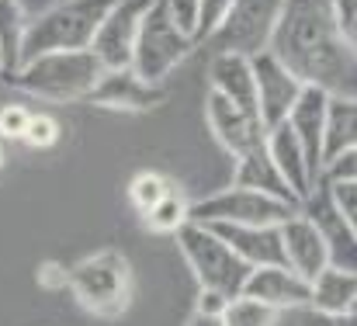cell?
Wrapping results in <instances>:
<instances>
[{"instance_id": "4", "label": "cell", "mask_w": 357, "mask_h": 326, "mask_svg": "<svg viewBox=\"0 0 357 326\" xmlns=\"http://www.w3.org/2000/svg\"><path fill=\"white\" fill-rule=\"evenodd\" d=\"M70 292L84 313L98 320H119L132 302V264L128 257L105 246L70 267Z\"/></svg>"}, {"instance_id": "8", "label": "cell", "mask_w": 357, "mask_h": 326, "mask_svg": "<svg viewBox=\"0 0 357 326\" xmlns=\"http://www.w3.org/2000/svg\"><path fill=\"white\" fill-rule=\"evenodd\" d=\"M284 0H236L222 28L205 42L215 56L233 52V56H260L271 49L278 21H281Z\"/></svg>"}, {"instance_id": "19", "label": "cell", "mask_w": 357, "mask_h": 326, "mask_svg": "<svg viewBox=\"0 0 357 326\" xmlns=\"http://www.w3.org/2000/svg\"><path fill=\"white\" fill-rule=\"evenodd\" d=\"M233 184H239V188H253V191H264V195H274V198L291 202V205H302L298 195L291 191V184L284 181L281 167L274 163L267 142L257 146V149H250V153H243V156H236Z\"/></svg>"}, {"instance_id": "13", "label": "cell", "mask_w": 357, "mask_h": 326, "mask_svg": "<svg viewBox=\"0 0 357 326\" xmlns=\"http://www.w3.org/2000/svg\"><path fill=\"white\" fill-rule=\"evenodd\" d=\"M205 121H208L212 135L219 139V146L226 153H233V160L267 142V125L260 121V114L226 101L215 91H208V98H205Z\"/></svg>"}, {"instance_id": "34", "label": "cell", "mask_w": 357, "mask_h": 326, "mask_svg": "<svg viewBox=\"0 0 357 326\" xmlns=\"http://www.w3.org/2000/svg\"><path fill=\"white\" fill-rule=\"evenodd\" d=\"M302 326H357V309L347 313H319V309H302Z\"/></svg>"}, {"instance_id": "10", "label": "cell", "mask_w": 357, "mask_h": 326, "mask_svg": "<svg viewBox=\"0 0 357 326\" xmlns=\"http://www.w3.org/2000/svg\"><path fill=\"white\" fill-rule=\"evenodd\" d=\"M253 77H257V114H260V121L267 128L288 121V114L298 105L305 84L271 49L253 56Z\"/></svg>"}, {"instance_id": "16", "label": "cell", "mask_w": 357, "mask_h": 326, "mask_svg": "<svg viewBox=\"0 0 357 326\" xmlns=\"http://www.w3.org/2000/svg\"><path fill=\"white\" fill-rule=\"evenodd\" d=\"M267 149H271L274 163L281 167L284 181L291 184V191L298 195V202H305V198L312 195V188H316L323 177L312 170V160H309V153H305L302 139L295 135V128H291L288 121H281V125L267 128Z\"/></svg>"}, {"instance_id": "31", "label": "cell", "mask_w": 357, "mask_h": 326, "mask_svg": "<svg viewBox=\"0 0 357 326\" xmlns=\"http://www.w3.org/2000/svg\"><path fill=\"white\" fill-rule=\"evenodd\" d=\"M167 3V10H170V17L177 21V28L181 31H188L191 38L198 35V10H202V0H163ZM198 42V38H195Z\"/></svg>"}, {"instance_id": "17", "label": "cell", "mask_w": 357, "mask_h": 326, "mask_svg": "<svg viewBox=\"0 0 357 326\" xmlns=\"http://www.w3.org/2000/svg\"><path fill=\"white\" fill-rule=\"evenodd\" d=\"M326 108H330V94H323L319 87H305L298 105L288 114V125L302 139V146L312 160V170L319 177H323V149H326Z\"/></svg>"}, {"instance_id": "3", "label": "cell", "mask_w": 357, "mask_h": 326, "mask_svg": "<svg viewBox=\"0 0 357 326\" xmlns=\"http://www.w3.org/2000/svg\"><path fill=\"white\" fill-rule=\"evenodd\" d=\"M119 0H59L56 7L42 10L35 21H28L24 38V63L49 56V52H77L91 49L101 21ZM21 63V66H24Z\"/></svg>"}, {"instance_id": "11", "label": "cell", "mask_w": 357, "mask_h": 326, "mask_svg": "<svg viewBox=\"0 0 357 326\" xmlns=\"http://www.w3.org/2000/svg\"><path fill=\"white\" fill-rule=\"evenodd\" d=\"M302 212L312 218L316 229L323 232L326 250H330V264H333V267H344V271H357V229L347 222V216L337 209L326 177H323V181L312 188V195L302 202Z\"/></svg>"}, {"instance_id": "32", "label": "cell", "mask_w": 357, "mask_h": 326, "mask_svg": "<svg viewBox=\"0 0 357 326\" xmlns=\"http://www.w3.org/2000/svg\"><path fill=\"white\" fill-rule=\"evenodd\" d=\"M330 191H333V202L337 209L347 216V222L357 229V181H330Z\"/></svg>"}, {"instance_id": "27", "label": "cell", "mask_w": 357, "mask_h": 326, "mask_svg": "<svg viewBox=\"0 0 357 326\" xmlns=\"http://www.w3.org/2000/svg\"><path fill=\"white\" fill-rule=\"evenodd\" d=\"M59 135H63V128H59V121H56L52 114H31V121H28L21 142H24L28 149H52V146L59 142Z\"/></svg>"}, {"instance_id": "15", "label": "cell", "mask_w": 357, "mask_h": 326, "mask_svg": "<svg viewBox=\"0 0 357 326\" xmlns=\"http://www.w3.org/2000/svg\"><path fill=\"white\" fill-rule=\"evenodd\" d=\"M281 243H284V264L291 271H298L302 278H316L323 267H330V250L323 232L316 229V222L305 216L302 209L288 222H281Z\"/></svg>"}, {"instance_id": "39", "label": "cell", "mask_w": 357, "mask_h": 326, "mask_svg": "<svg viewBox=\"0 0 357 326\" xmlns=\"http://www.w3.org/2000/svg\"><path fill=\"white\" fill-rule=\"evenodd\" d=\"M0 73H3V52H0Z\"/></svg>"}, {"instance_id": "6", "label": "cell", "mask_w": 357, "mask_h": 326, "mask_svg": "<svg viewBox=\"0 0 357 326\" xmlns=\"http://www.w3.org/2000/svg\"><path fill=\"white\" fill-rule=\"evenodd\" d=\"M198 49V42L177 28V21L170 17L163 0H153L142 28H139V42H135V59L132 70L149 80V84H163L191 52Z\"/></svg>"}, {"instance_id": "23", "label": "cell", "mask_w": 357, "mask_h": 326, "mask_svg": "<svg viewBox=\"0 0 357 326\" xmlns=\"http://www.w3.org/2000/svg\"><path fill=\"white\" fill-rule=\"evenodd\" d=\"M357 146V98H330L326 108V149H323V167L340 156L344 149Z\"/></svg>"}, {"instance_id": "12", "label": "cell", "mask_w": 357, "mask_h": 326, "mask_svg": "<svg viewBox=\"0 0 357 326\" xmlns=\"http://www.w3.org/2000/svg\"><path fill=\"white\" fill-rule=\"evenodd\" d=\"M87 101L108 111L149 114V111H160L167 105V87L142 80L132 66H125V70H105Z\"/></svg>"}, {"instance_id": "7", "label": "cell", "mask_w": 357, "mask_h": 326, "mask_svg": "<svg viewBox=\"0 0 357 326\" xmlns=\"http://www.w3.org/2000/svg\"><path fill=\"white\" fill-rule=\"evenodd\" d=\"M298 209L302 205H291V202H281L274 195L233 184L226 191H215V195L195 202L191 222H205V225H281Z\"/></svg>"}, {"instance_id": "35", "label": "cell", "mask_w": 357, "mask_h": 326, "mask_svg": "<svg viewBox=\"0 0 357 326\" xmlns=\"http://www.w3.org/2000/svg\"><path fill=\"white\" fill-rule=\"evenodd\" d=\"M226 306H229V295H222V292H215V288H198V302H195V309L212 313V316H222Z\"/></svg>"}, {"instance_id": "20", "label": "cell", "mask_w": 357, "mask_h": 326, "mask_svg": "<svg viewBox=\"0 0 357 326\" xmlns=\"http://www.w3.org/2000/svg\"><path fill=\"white\" fill-rule=\"evenodd\" d=\"M229 246L250 267L264 264H284V243H281V225H215Z\"/></svg>"}, {"instance_id": "21", "label": "cell", "mask_w": 357, "mask_h": 326, "mask_svg": "<svg viewBox=\"0 0 357 326\" xmlns=\"http://www.w3.org/2000/svg\"><path fill=\"white\" fill-rule=\"evenodd\" d=\"M319 313H347L357 309V271H344V267H323L312 278V306Z\"/></svg>"}, {"instance_id": "37", "label": "cell", "mask_w": 357, "mask_h": 326, "mask_svg": "<svg viewBox=\"0 0 357 326\" xmlns=\"http://www.w3.org/2000/svg\"><path fill=\"white\" fill-rule=\"evenodd\" d=\"M184 326H226L222 316H212V313H202V309H195L191 316H188V323Z\"/></svg>"}, {"instance_id": "5", "label": "cell", "mask_w": 357, "mask_h": 326, "mask_svg": "<svg viewBox=\"0 0 357 326\" xmlns=\"http://www.w3.org/2000/svg\"><path fill=\"white\" fill-rule=\"evenodd\" d=\"M177 246H181L191 274L198 278V288H215V292H222L229 299L243 295L246 278H250L253 267L229 246V239L215 225L188 222L177 232Z\"/></svg>"}, {"instance_id": "33", "label": "cell", "mask_w": 357, "mask_h": 326, "mask_svg": "<svg viewBox=\"0 0 357 326\" xmlns=\"http://www.w3.org/2000/svg\"><path fill=\"white\" fill-rule=\"evenodd\" d=\"M323 177L326 181H357V146L354 149H344L340 156H333L323 167Z\"/></svg>"}, {"instance_id": "18", "label": "cell", "mask_w": 357, "mask_h": 326, "mask_svg": "<svg viewBox=\"0 0 357 326\" xmlns=\"http://www.w3.org/2000/svg\"><path fill=\"white\" fill-rule=\"evenodd\" d=\"M208 91L222 94L226 101H233L239 108L257 111V77H253V59L250 56H233V52H219L208 63Z\"/></svg>"}, {"instance_id": "9", "label": "cell", "mask_w": 357, "mask_h": 326, "mask_svg": "<svg viewBox=\"0 0 357 326\" xmlns=\"http://www.w3.org/2000/svg\"><path fill=\"white\" fill-rule=\"evenodd\" d=\"M153 0H119L108 17L101 21L98 35H94V56L105 63V70H125L135 59V42H139V28L149 14Z\"/></svg>"}, {"instance_id": "38", "label": "cell", "mask_w": 357, "mask_h": 326, "mask_svg": "<svg viewBox=\"0 0 357 326\" xmlns=\"http://www.w3.org/2000/svg\"><path fill=\"white\" fill-rule=\"evenodd\" d=\"M0 167H3V146H0Z\"/></svg>"}, {"instance_id": "2", "label": "cell", "mask_w": 357, "mask_h": 326, "mask_svg": "<svg viewBox=\"0 0 357 326\" xmlns=\"http://www.w3.org/2000/svg\"><path fill=\"white\" fill-rule=\"evenodd\" d=\"M101 73L105 63L94 56V49H77V52H49L28 59L14 77H7V84L28 98L63 105V101H87Z\"/></svg>"}, {"instance_id": "25", "label": "cell", "mask_w": 357, "mask_h": 326, "mask_svg": "<svg viewBox=\"0 0 357 326\" xmlns=\"http://www.w3.org/2000/svg\"><path fill=\"white\" fill-rule=\"evenodd\" d=\"M174 188H177V184H174L167 174H160V170H142V174H135V177L128 181V202H132V209L142 218L153 205H160Z\"/></svg>"}, {"instance_id": "22", "label": "cell", "mask_w": 357, "mask_h": 326, "mask_svg": "<svg viewBox=\"0 0 357 326\" xmlns=\"http://www.w3.org/2000/svg\"><path fill=\"white\" fill-rule=\"evenodd\" d=\"M24 38H28V17L21 0H0V52H3V80L14 77L24 63Z\"/></svg>"}, {"instance_id": "29", "label": "cell", "mask_w": 357, "mask_h": 326, "mask_svg": "<svg viewBox=\"0 0 357 326\" xmlns=\"http://www.w3.org/2000/svg\"><path fill=\"white\" fill-rule=\"evenodd\" d=\"M35 111H28L24 105H3L0 108V139H24V128L31 121Z\"/></svg>"}, {"instance_id": "1", "label": "cell", "mask_w": 357, "mask_h": 326, "mask_svg": "<svg viewBox=\"0 0 357 326\" xmlns=\"http://www.w3.org/2000/svg\"><path fill=\"white\" fill-rule=\"evenodd\" d=\"M271 52L330 98H357V42L330 0H284Z\"/></svg>"}, {"instance_id": "24", "label": "cell", "mask_w": 357, "mask_h": 326, "mask_svg": "<svg viewBox=\"0 0 357 326\" xmlns=\"http://www.w3.org/2000/svg\"><path fill=\"white\" fill-rule=\"evenodd\" d=\"M191 209H195V205L184 198V191L174 188L160 205H153V209L142 216V225H146L149 232H174V236H177V232L191 222Z\"/></svg>"}, {"instance_id": "28", "label": "cell", "mask_w": 357, "mask_h": 326, "mask_svg": "<svg viewBox=\"0 0 357 326\" xmlns=\"http://www.w3.org/2000/svg\"><path fill=\"white\" fill-rule=\"evenodd\" d=\"M233 3L236 0H202V10H198V45H205L219 28H222V21L229 17V10H233Z\"/></svg>"}, {"instance_id": "26", "label": "cell", "mask_w": 357, "mask_h": 326, "mask_svg": "<svg viewBox=\"0 0 357 326\" xmlns=\"http://www.w3.org/2000/svg\"><path fill=\"white\" fill-rule=\"evenodd\" d=\"M222 320H226V326H274L278 309L253 299V295H236V299H229Z\"/></svg>"}, {"instance_id": "14", "label": "cell", "mask_w": 357, "mask_h": 326, "mask_svg": "<svg viewBox=\"0 0 357 326\" xmlns=\"http://www.w3.org/2000/svg\"><path fill=\"white\" fill-rule=\"evenodd\" d=\"M243 295H253V299L274 306L278 313L309 309L312 306V281L302 278L298 271H291L288 264H264V267L250 271Z\"/></svg>"}, {"instance_id": "30", "label": "cell", "mask_w": 357, "mask_h": 326, "mask_svg": "<svg viewBox=\"0 0 357 326\" xmlns=\"http://www.w3.org/2000/svg\"><path fill=\"white\" fill-rule=\"evenodd\" d=\"M35 281L45 292H63V288H70V267L63 260H42L35 267Z\"/></svg>"}, {"instance_id": "36", "label": "cell", "mask_w": 357, "mask_h": 326, "mask_svg": "<svg viewBox=\"0 0 357 326\" xmlns=\"http://www.w3.org/2000/svg\"><path fill=\"white\" fill-rule=\"evenodd\" d=\"M333 3V10L340 14V21L347 24V28H354L357 24V0H330Z\"/></svg>"}]
</instances>
